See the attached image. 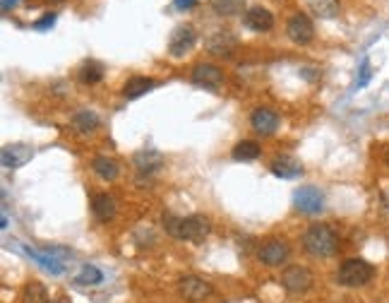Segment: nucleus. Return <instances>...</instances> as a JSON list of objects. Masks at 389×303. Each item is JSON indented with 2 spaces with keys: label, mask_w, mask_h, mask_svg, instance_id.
Masks as SVG:
<instances>
[{
  "label": "nucleus",
  "mask_w": 389,
  "mask_h": 303,
  "mask_svg": "<svg viewBox=\"0 0 389 303\" xmlns=\"http://www.w3.org/2000/svg\"><path fill=\"white\" fill-rule=\"evenodd\" d=\"M164 229L168 236L188 243H202L212 231V221L205 214H193V217H176V214H164Z\"/></svg>",
  "instance_id": "f257e3e1"
},
{
  "label": "nucleus",
  "mask_w": 389,
  "mask_h": 303,
  "mask_svg": "<svg viewBox=\"0 0 389 303\" xmlns=\"http://www.w3.org/2000/svg\"><path fill=\"white\" fill-rule=\"evenodd\" d=\"M303 246L312 258H332L339 250V238L327 224H312L303 236Z\"/></svg>",
  "instance_id": "f03ea898"
},
{
  "label": "nucleus",
  "mask_w": 389,
  "mask_h": 303,
  "mask_svg": "<svg viewBox=\"0 0 389 303\" xmlns=\"http://www.w3.org/2000/svg\"><path fill=\"white\" fill-rule=\"evenodd\" d=\"M375 277V267L370 262H365L361 258H351V260H344L336 272V279L339 284H344L348 289H358L363 284H368L370 279Z\"/></svg>",
  "instance_id": "7ed1b4c3"
},
{
  "label": "nucleus",
  "mask_w": 389,
  "mask_h": 303,
  "mask_svg": "<svg viewBox=\"0 0 389 303\" xmlns=\"http://www.w3.org/2000/svg\"><path fill=\"white\" fill-rule=\"evenodd\" d=\"M190 80H193L197 87L217 92L219 87L224 85V73H222V68L214 66V63H197L193 68V73H190Z\"/></svg>",
  "instance_id": "20e7f679"
},
{
  "label": "nucleus",
  "mask_w": 389,
  "mask_h": 303,
  "mask_svg": "<svg viewBox=\"0 0 389 303\" xmlns=\"http://www.w3.org/2000/svg\"><path fill=\"white\" fill-rule=\"evenodd\" d=\"M293 205L303 214H320L324 209V195L312 185H303L293 193Z\"/></svg>",
  "instance_id": "39448f33"
},
{
  "label": "nucleus",
  "mask_w": 389,
  "mask_h": 303,
  "mask_svg": "<svg viewBox=\"0 0 389 303\" xmlns=\"http://www.w3.org/2000/svg\"><path fill=\"white\" fill-rule=\"evenodd\" d=\"M286 34L288 39H291L293 44L298 46H307L315 39V25H312V20L303 13H295L291 20H288L286 25Z\"/></svg>",
  "instance_id": "423d86ee"
},
{
  "label": "nucleus",
  "mask_w": 389,
  "mask_h": 303,
  "mask_svg": "<svg viewBox=\"0 0 389 303\" xmlns=\"http://www.w3.org/2000/svg\"><path fill=\"white\" fill-rule=\"evenodd\" d=\"M197 42V32L190 25H178L171 32V39H168V54L173 58H183Z\"/></svg>",
  "instance_id": "0eeeda50"
},
{
  "label": "nucleus",
  "mask_w": 389,
  "mask_h": 303,
  "mask_svg": "<svg viewBox=\"0 0 389 303\" xmlns=\"http://www.w3.org/2000/svg\"><path fill=\"white\" fill-rule=\"evenodd\" d=\"M281 284L286 287V291H291V294H300V291H307L312 287V272L307 270V267L291 265L281 272Z\"/></svg>",
  "instance_id": "6e6552de"
},
{
  "label": "nucleus",
  "mask_w": 389,
  "mask_h": 303,
  "mask_svg": "<svg viewBox=\"0 0 389 303\" xmlns=\"http://www.w3.org/2000/svg\"><path fill=\"white\" fill-rule=\"evenodd\" d=\"M178 291H181V296L188 301H205L207 296H212V284L195 275H188V277L178 279Z\"/></svg>",
  "instance_id": "1a4fd4ad"
},
{
  "label": "nucleus",
  "mask_w": 389,
  "mask_h": 303,
  "mask_svg": "<svg viewBox=\"0 0 389 303\" xmlns=\"http://www.w3.org/2000/svg\"><path fill=\"white\" fill-rule=\"evenodd\" d=\"M288 255H291V248H288L283 241H279V238H272V241L262 243L260 250H257V258L269 267L283 265V262L288 260Z\"/></svg>",
  "instance_id": "9d476101"
},
{
  "label": "nucleus",
  "mask_w": 389,
  "mask_h": 303,
  "mask_svg": "<svg viewBox=\"0 0 389 303\" xmlns=\"http://www.w3.org/2000/svg\"><path fill=\"white\" fill-rule=\"evenodd\" d=\"M207 51L212 56H222V58H231L234 56V51H236V37L231 32H224V29H219V32H214V34H209L207 37Z\"/></svg>",
  "instance_id": "9b49d317"
},
{
  "label": "nucleus",
  "mask_w": 389,
  "mask_h": 303,
  "mask_svg": "<svg viewBox=\"0 0 389 303\" xmlns=\"http://www.w3.org/2000/svg\"><path fill=\"white\" fill-rule=\"evenodd\" d=\"M34 156V149L25 142H15V144H5L0 152V161L5 168H20L25 166L29 159Z\"/></svg>",
  "instance_id": "f8f14e48"
},
{
  "label": "nucleus",
  "mask_w": 389,
  "mask_h": 303,
  "mask_svg": "<svg viewBox=\"0 0 389 303\" xmlns=\"http://www.w3.org/2000/svg\"><path fill=\"white\" fill-rule=\"evenodd\" d=\"M243 22H245V27L253 29V32H269V29L274 27V15L267 8H262V5H255V8H250L243 15Z\"/></svg>",
  "instance_id": "ddd939ff"
},
{
  "label": "nucleus",
  "mask_w": 389,
  "mask_h": 303,
  "mask_svg": "<svg viewBox=\"0 0 389 303\" xmlns=\"http://www.w3.org/2000/svg\"><path fill=\"white\" fill-rule=\"evenodd\" d=\"M269 171L274 173L276 178H283V180H293L303 173V164L293 156H276L274 161L269 164Z\"/></svg>",
  "instance_id": "4468645a"
},
{
  "label": "nucleus",
  "mask_w": 389,
  "mask_h": 303,
  "mask_svg": "<svg viewBox=\"0 0 389 303\" xmlns=\"http://www.w3.org/2000/svg\"><path fill=\"white\" fill-rule=\"evenodd\" d=\"M250 125L260 135H272L279 128V116L272 109H255L250 116Z\"/></svg>",
  "instance_id": "2eb2a0df"
},
{
  "label": "nucleus",
  "mask_w": 389,
  "mask_h": 303,
  "mask_svg": "<svg viewBox=\"0 0 389 303\" xmlns=\"http://www.w3.org/2000/svg\"><path fill=\"white\" fill-rule=\"evenodd\" d=\"M164 164V156L159 154L156 149H144L135 154V166L139 173H156Z\"/></svg>",
  "instance_id": "dca6fc26"
},
{
  "label": "nucleus",
  "mask_w": 389,
  "mask_h": 303,
  "mask_svg": "<svg viewBox=\"0 0 389 303\" xmlns=\"http://www.w3.org/2000/svg\"><path fill=\"white\" fill-rule=\"evenodd\" d=\"M91 212H94V217L98 221L108 224V221L115 217V200L111 195H106V193L96 195L94 200H91Z\"/></svg>",
  "instance_id": "f3484780"
},
{
  "label": "nucleus",
  "mask_w": 389,
  "mask_h": 303,
  "mask_svg": "<svg viewBox=\"0 0 389 303\" xmlns=\"http://www.w3.org/2000/svg\"><path fill=\"white\" fill-rule=\"evenodd\" d=\"M22 248H25V253L29 255V258L37 260L46 272H51V275H63V272H65V267H63V262H60V260H56L53 255L46 253V248H44V253H39V250H34V248H29V246H22Z\"/></svg>",
  "instance_id": "a211bd4d"
},
{
  "label": "nucleus",
  "mask_w": 389,
  "mask_h": 303,
  "mask_svg": "<svg viewBox=\"0 0 389 303\" xmlns=\"http://www.w3.org/2000/svg\"><path fill=\"white\" fill-rule=\"evenodd\" d=\"M156 82L154 80H149V78H142V75H135V78H130L125 82V87H123V97L125 99H139L142 94H147L149 89H152Z\"/></svg>",
  "instance_id": "6ab92c4d"
},
{
  "label": "nucleus",
  "mask_w": 389,
  "mask_h": 303,
  "mask_svg": "<svg viewBox=\"0 0 389 303\" xmlns=\"http://www.w3.org/2000/svg\"><path fill=\"white\" fill-rule=\"evenodd\" d=\"M310 13L322 20H334L339 15V0H305Z\"/></svg>",
  "instance_id": "aec40b11"
},
{
  "label": "nucleus",
  "mask_w": 389,
  "mask_h": 303,
  "mask_svg": "<svg viewBox=\"0 0 389 303\" xmlns=\"http://www.w3.org/2000/svg\"><path fill=\"white\" fill-rule=\"evenodd\" d=\"M91 171H94L101 180H115L120 173V166L115 164L113 159H108V156H96V159L91 161Z\"/></svg>",
  "instance_id": "412c9836"
},
{
  "label": "nucleus",
  "mask_w": 389,
  "mask_h": 303,
  "mask_svg": "<svg viewBox=\"0 0 389 303\" xmlns=\"http://www.w3.org/2000/svg\"><path fill=\"white\" fill-rule=\"evenodd\" d=\"M77 78H79V82L82 85L101 82L103 80V66L98 61H84L82 68H79V73H77Z\"/></svg>",
  "instance_id": "4be33fe9"
},
{
  "label": "nucleus",
  "mask_w": 389,
  "mask_h": 303,
  "mask_svg": "<svg viewBox=\"0 0 389 303\" xmlns=\"http://www.w3.org/2000/svg\"><path fill=\"white\" fill-rule=\"evenodd\" d=\"M72 125L77 128L82 135H87V132H94L98 128V116L94 113V111H77V113L72 116Z\"/></svg>",
  "instance_id": "5701e85b"
},
{
  "label": "nucleus",
  "mask_w": 389,
  "mask_h": 303,
  "mask_svg": "<svg viewBox=\"0 0 389 303\" xmlns=\"http://www.w3.org/2000/svg\"><path fill=\"white\" fill-rule=\"evenodd\" d=\"M260 144L255 140H243L234 147V159L236 161H255L260 156Z\"/></svg>",
  "instance_id": "b1692460"
},
{
  "label": "nucleus",
  "mask_w": 389,
  "mask_h": 303,
  "mask_svg": "<svg viewBox=\"0 0 389 303\" xmlns=\"http://www.w3.org/2000/svg\"><path fill=\"white\" fill-rule=\"evenodd\" d=\"M212 8L222 17H236L245 10V0H212Z\"/></svg>",
  "instance_id": "393cba45"
},
{
  "label": "nucleus",
  "mask_w": 389,
  "mask_h": 303,
  "mask_svg": "<svg viewBox=\"0 0 389 303\" xmlns=\"http://www.w3.org/2000/svg\"><path fill=\"white\" fill-rule=\"evenodd\" d=\"M22 303H51L49 291L39 282H29L25 291H22Z\"/></svg>",
  "instance_id": "a878e982"
},
{
  "label": "nucleus",
  "mask_w": 389,
  "mask_h": 303,
  "mask_svg": "<svg viewBox=\"0 0 389 303\" xmlns=\"http://www.w3.org/2000/svg\"><path fill=\"white\" fill-rule=\"evenodd\" d=\"M75 282H77V284H84V287H96V284L103 282V275H101V270H98V267H94V265H84L82 272H79V275L75 277Z\"/></svg>",
  "instance_id": "bb28decb"
},
{
  "label": "nucleus",
  "mask_w": 389,
  "mask_h": 303,
  "mask_svg": "<svg viewBox=\"0 0 389 303\" xmlns=\"http://www.w3.org/2000/svg\"><path fill=\"white\" fill-rule=\"evenodd\" d=\"M53 25H56V15L49 13V15H44V20L34 22V29H39V32H46V29H51Z\"/></svg>",
  "instance_id": "cd10ccee"
},
{
  "label": "nucleus",
  "mask_w": 389,
  "mask_h": 303,
  "mask_svg": "<svg viewBox=\"0 0 389 303\" xmlns=\"http://www.w3.org/2000/svg\"><path fill=\"white\" fill-rule=\"evenodd\" d=\"M370 80V63L363 61V68H361V80H358V87H365Z\"/></svg>",
  "instance_id": "c85d7f7f"
},
{
  "label": "nucleus",
  "mask_w": 389,
  "mask_h": 303,
  "mask_svg": "<svg viewBox=\"0 0 389 303\" xmlns=\"http://www.w3.org/2000/svg\"><path fill=\"white\" fill-rule=\"evenodd\" d=\"M173 5H176L178 10H190L197 5V0H173Z\"/></svg>",
  "instance_id": "c756f323"
},
{
  "label": "nucleus",
  "mask_w": 389,
  "mask_h": 303,
  "mask_svg": "<svg viewBox=\"0 0 389 303\" xmlns=\"http://www.w3.org/2000/svg\"><path fill=\"white\" fill-rule=\"evenodd\" d=\"M15 3H17V0H3V10H10Z\"/></svg>",
  "instance_id": "7c9ffc66"
},
{
  "label": "nucleus",
  "mask_w": 389,
  "mask_h": 303,
  "mask_svg": "<svg viewBox=\"0 0 389 303\" xmlns=\"http://www.w3.org/2000/svg\"><path fill=\"white\" fill-rule=\"evenodd\" d=\"M58 3H60V0H58Z\"/></svg>",
  "instance_id": "2f4dec72"
}]
</instances>
